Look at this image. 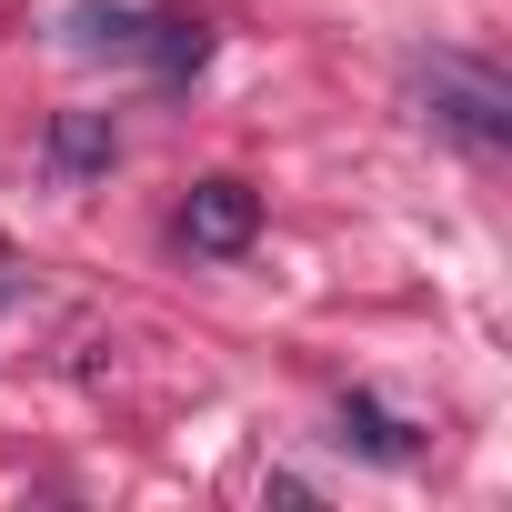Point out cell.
Masks as SVG:
<instances>
[{"label": "cell", "instance_id": "1", "mask_svg": "<svg viewBox=\"0 0 512 512\" xmlns=\"http://www.w3.org/2000/svg\"><path fill=\"white\" fill-rule=\"evenodd\" d=\"M412 91H422V121H432V131H452V141H472V151H512V91H502L482 61L432 51V61H412Z\"/></svg>", "mask_w": 512, "mask_h": 512}, {"label": "cell", "instance_id": "2", "mask_svg": "<svg viewBox=\"0 0 512 512\" xmlns=\"http://www.w3.org/2000/svg\"><path fill=\"white\" fill-rule=\"evenodd\" d=\"M181 241L191 251H251V241H262V191H251V181H191Z\"/></svg>", "mask_w": 512, "mask_h": 512}, {"label": "cell", "instance_id": "3", "mask_svg": "<svg viewBox=\"0 0 512 512\" xmlns=\"http://www.w3.org/2000/svg\"><path fill=\"white\" fill-rule=\"evenodd\" d=\"M61 41H71L81 61H141L151 11H131V0H71V11H61Z\"/></svg>", "mask_w": 512, "mask_h": 512}, {"label": "cell", "instance_id": "4", "mask_svg": "<svg viewBox=\"0 0 512 512\" xmlns=\"http://www.w3.org/2000/svg\"><path fill=\"white\" fill-rule=\"evenodd\" d=\"M41 161H51L61 181H101V171L121 161V131H111V111H61V121L41 131Z\"/></svg>", "mask_w": 512, "mask_h": 512}, {"label": "cell", "instance_id": "5", "mask_svg": "<svg viewBox=\"0 0 512 512\" xmlns=\"http://www.w3.org/2000/svg\"><path fill=\"white\" fill-rule=\"evenodd\" d=\"M141 61H151L161 81H191V71L211 61V31H201L191 11H151V41H141Z\"/></svg>", "mask_w": 512, "mask_h": 512}, {"label": "cell", "instance_id": "6", "mask_svg": "<svg viewBox=\"0 0 512 512\" xmlns=\"http://www.w3.org/2000/svg\"><path fill=\"white\" fill-rule=\"evenodd\" d=\"M342 442H362L372 462H402V452H412V432H402L382 402H342Z\"/></svg>", "mask_w": 512, "mask_h": 512}]
</instances>
